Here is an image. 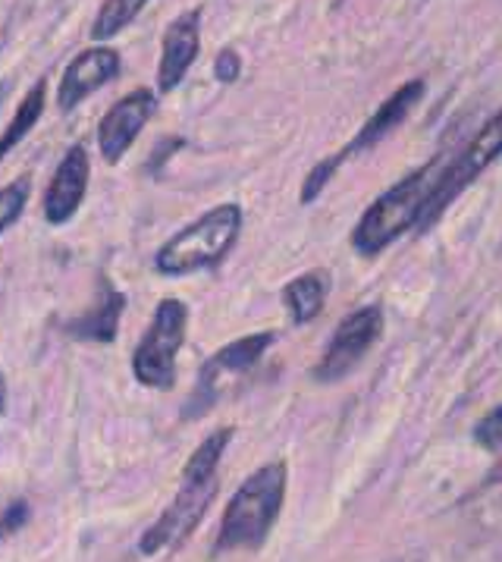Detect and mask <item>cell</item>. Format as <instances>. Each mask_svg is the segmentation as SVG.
I'll return each mask as SVG.
<instances>
[{"mask_svg": "<svg viewBox=\"0 0 502 562\" xmlns=\"http://www.w3.org/2000/svg\"><path fill=\"white\" fill-rule=\"evenodd\" d=\"M446 164H449L446 155L431 158L424 167L409 173L406 180H399L392 189H387L377 202L367 207L362 221L352 229V248L362 258H374L387 246H392L402 233L421 229L427 204L434 199Z\"/></svg>", "mask_w": 502, "mask_h": 562, "instance_id": "6da1fadb", "label": "cell"}, {"mask_svg": "<svg viewBox=\"0 0 502 562\" xmlns=\"http://www.w3.org/2000/svg\"><path fill=\"white\" fill-rule=\"evenodd\" d=\"M286 481L289 469L286 462H267L258 472H251L242 487L227 503V513L220 518L217 531V553L224 550H258L271 528L279 518L283 499H286Z\"/></svg>", "mask_w": 502, "mask_h": 562, "instance_id": "7a4b0ae2", "label": "cell"}, {"mask_svg": "<svg viewBox=\"0 0 502 562\" xmlns=\"http://www.w3.org/2000/svg\"><path fill=\"white\" fill-rule=\"evenodd\" d=\"M242 233V207L217 204L205 211L198 221L173 233L155 251V270L160 277H189L198 270L217 268L227 258Z\"/></svg>", "mask_w": 502, "mask_h": 562, "instance_id": "3957f363", "label": "cell"}, {"mask_svg": "<svg viewBox=\"0 0 502 562\" xmlns=\"http://www.w3.org/2000/svg\"><path fill=\"white\" fill-rule=\"evenodd\" d=\"M189 330V305L183 299H160L155 317L133 352V378L148 390L176 386V356Z\"/></svg>", "mask_w": 502, "mask_h": 562, "instance_id": "277c9868", "label": "cell"}, {"mask_svg": "<svg viewBox=\"0 0 502 562\" xmlns=\"http://www.w3.org/2000/svg\"><path fill=\"white\" fill-rule=\"evenodd\" d=\"M500 158H502V108L493 113L483 126H480L478 133L465 142V148L458 151L456 158H449L446 170H443V177H440V186H436L434 199H431V204H427V214H424V224H421V229H427V226L434 224L436 217H440L449 204L456 202L458 195H461L471 182L478 180L480 173H483L490 164H497Z\"/></svg>", "mask_w": 502, "mask_h": 562, "instance_id": "5b68a950", "label": "cell"}, {"mask_svg": "<svg viewBox=\"0 0 502 562\" xmlns=\"http://www.w3.org/2000/svg\"><path fill=\"white\" fill-rule=\"evenodd\" d=\"M217 477L207 481H180L176 496L167 503V509L160 513L158 521L138 538V553L141 557H158L163 550L180 547L185 538H192V531L202 525V518L207 516L210 503L217 499Z\"/></svg>", "mask_w": 502, "mask_h": 562, "instance_id": "8992f818", "label": "cell"}, {"mask_svg": "<svg viewBox=\"0 0 502 562\" xmlns=\"http://www.w3.org/2000/svg\"><path fill=\"white\" fill-rule=\"evenodd\" d=\"M380 334H384V312L377 305H365V308L345 315L340 321V327L333 330V337L327 342L320 361L315 364V381H343L345 374L355 371L358 361L374 349V342L380 339Z\"/></svg>", "mask_w": 502, "mask_h": 562, "instance_id": "52a82bcc", "label": "cell"}, {"mask_svg": "<svg viewBox=\"0 0 502 562\" xmlns=\"http://www.w3.org/2000/svg\"><path fill=\"white\" fill-rule=\"evenodd\" d=\"M274 339L276 334H271V330H264V334H249V337L236 339V342L224 346L220 352H214V356L205 361L202 374H198L195 393H192V403L185 405L189 415H205V408H210V405L217 403L224 383H227L229 378H239V374L251 371V368L261 361V356L274 346Z\"/></svg>", "mask_w": 502, "mask_h": 562, "instance_id": "ba28073f", "label": "cell"}, {"mask_svg": "<svg viewBox=\"0 0 502 562\" xmlns=\"http://www.w3.org/2000/svg\"><path fill=\"white\" fill-rule=\"evenodd\" d=\"M158 111V91L136 89L114 101L107 113L98 120V151L104 164H119L126 151L136 145L138 133L148 126V120Z\"/></svg>", "mask_w": 502, "mask_h": 562, "instance_id": "9c48e42d", "label": "cell"}, {"mask_svg": "<svg viewBox=\"0 0 502 562\" xmlns=\"http://www.w3.org/2000/svg\"><path fill=\"white\" fill-rule=\"evenodd\" d=\"M123 69L119 50L107 45L85 47L82 54H76L69 60V67L60 76L57 86V108L64 113L76 111L85 98H92L94 91H101L107 82H114Z\"/></svg>", "mask_w": 502, "mask_h": 562, "instance_id": "30bf717a", "label": "cell"}, {"mask_svg": "<svg viewBox=\"0 0 502 562\" xmlns=\"http://www.w3.org/2000/svg\"><path fill=\"white\" fill-rule=\"evenodd\" d=\"M89 180H92V160L85 145H69L67 155L60 158L50 186L45 192V221L50 226H64L76 217V211L85 202L89 192Z\"/></svg>", "mask_w": 502, "mask_h": 562, "instance_id": "8fae6325", "label": "cell"}, {"mask_svg": "<svg viewBox=\"0 0 502 562\" xmlns=\"http://www.w3.org/2000/svg\"><path fill=\"white\" fill-rule=\"evenodd\" d=\"M198 50H202V7H192L180 13L163 32L158 64L160 94H170L176 86H183L192 64L198 60Z\"/></svg>", "mask_w": 502, "mask_h": 562, "instance_id": "7c38bea8", "label": "cell"}, {"mask_svg": "<svg viewBox=\"0 0 502 562\" xmlns=\"http://www.w3.org/2000/svg\"><path fill=\"white\" fill-rule=\"evenodd\" d=\"M421 98H424V79H411L406 86H399L377 111L370 113V120H367L365 126L358 130V135L352 138V145L345 148V155L367 151V148H374L377 142H384V138H387L392 130H399V123L421 104Z\"/></svg>", "mask_w": 502, "mask_h": 562, "instance_id": "4fadbf2b", "label": "cell"}, {"mask_svg": "<svg viewBox=\"0 0 502 562\" xmlns=\"http://www.w3.org/2000/svg\"><path fill=\"white\" fill-rule=\"evenodd\" d=\"M123 312H126V295L114 286H104L89 312L69 321L67 334L72 339H89V342H114Z\"/></svg>", "mask_w": 502, "mask_h": 562, "instance_id": "5bb4252c", "label": "cell"}, {"mask_svg": "<svg viewBox=\"0 0 502 562\" xmlns=\"http://www.w3.org/2000/svg\"><path fill=\"white\" fill-rule=\"evenodd\" d=\"M327 293H330V277L323 270H308L296 280H289L283 290V305L293 317V324H311L323 312Z\"/></svg>", "mask_w": 502, "mask_h": 562, "instance_id": "9a60e30c", "label": "cell"}, {"mask_svg": "<svg viewBox=\"0 0 502 562\" xmlns=\"http://www.w3.org/2000/svg\"><path fill=\"white\" fill-rule=\"evenodd\" d=\"M47 104V82L45 79H38L32 89L25 91V98L20 101V108L16 113L10 116V123H7V130L0 133V160L7 158L20 142H23L25 135L35 130V123L42 120V113H45Z\"/></svg>", "mask_w": 502, "mask_h": 562, "instance_id": "2e32d148", "label": "cell"}, {"mask_svg": "<svg viewBox=\"0 0 502 562\" xmlns=\"http://www.w3.org/2000/svg\"><path fill=\"white\" fill-rule=\"evenodd\" d=\"M229 440H232V428H217L214 434H207L205 440L195 447V452L189 456V462L183 465L180 481H207V477H217V465L227 452Z\"/></svg>", "mask_w": 502, "mask_h": 562, "instance_id": "e0dca14e", "label": "cell"}, {"mask_svg": "<svg viewBox=\"0 0 502 562\" xmlns=\"http://www.w3.org/2000/svg\"><path fill=\"white\" fill-rule=\"evenodd\" d=\"M145 3L148 0H104L101 10H98V16H94L92 32H89L94 45L111 42L126 25L136 23V16L145 10Z\"/></svg>", "mask_w": 502, "mask_h": 562, "instance_id": "ac0fdd59", "label": "cell"}, {"mask_svg": "<svg viewBox=\"0 0 502 562\" xmlns=\"http://www.w3.org/2000/svg\"><path fill=\"white\" fill-rule=\"evenodd\" d=\"M28 192H32V180L28 177H20V180H13L10 186L0 189V236L23 217L25 204H28Z\"/></svg>", "mask_w": 502, "mask_h": 562, "instance_id": "d6986e66", "label": "cell"}, {"mask_svg": "<svg viewBox=\"0 0 502 562\" xmlns=\"http://www.w3.org/2000/svg\"><path fill=\"white\" fill-rule=\"evenodd\" d=\"M345 151L343 155H333V158L320 160V164H315V170L305 177V182H301V195H298V202L301 204H311L315 199H318L320 192H323V186L333 180V173L340 170V164H343Z\"/></svg>", "mask_w": 502, "mask_h": 562, "instance_id": "ffe728a7", "label": "cell"}, {"mask_svg": "<svg viewBox=\"0 0 502 562\" xmlns=\"http://www.w3.org/2000/svg\"><path fill=\"white\" fill-rule=\"evenodd\" d=\"M475 440H478L480 447H487V450L502 447V405L493 408L487 418H480L478 428H475Z\"/></svg>", "mask_w": 502, "mask_h": 562, "instance_id": "44dd1931", "label": "cell"}, {"mask_svg": "<svg viewBox=\"0 0 502 562\" xmlns=\"http://www.w3.org/2000/svg\"><path fill=\"white\" fill-rule=\"evenodd\" d=\"M25 521H28V503H25V499H13V503L0 513V540L16 535Z\"/></svg>", "mask_w": 502, "mask_h": 562, "instance_id": "7402d4cb", "label": "cell"}, {"mask_svg": "<svg viewBox=\"0 0 502 562\" xmlns=\"http://www.w3.org/2000/svg\"><path fill=\"white\" fill-rule=\"evenodd\" d=\"M239 72H242V60H239V54H236L232 47H224V50L217 54V60H214V76H217V82L232 86V82L239 79Z\"/></svg>", "mask_w": 502, "mask_h": 562, "instance_id": "603a6c76", "label": "cell"}, {"mask_svg": "<svg viewBox=\"0 0 502 562\" xmlns=\"http://www.w3.org/2000/svg\"><path fill=\"white\" fill-rule=\"evenodd\" d=\"M7 412V378L0 374V415Z\"/></svg>", "mask_w": 502, "mask_h": 562, "instance_id": "cb8c5ba5", "label": "cell"}]
</instances>
